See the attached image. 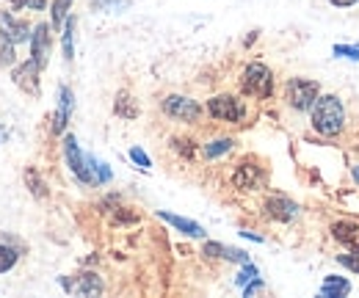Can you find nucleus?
<instances>
[{"instance_id": "nucleus-21", "label": "nucleus", "mask_w": 359, "mask_h": 298, "mask_svg": "<svg viewBox=\"0 0 359 298\" xmlns=\"http://www.w3.org/2000/svg\"><path fill=\"white\" fill-rule=\"evenodd\" d=\"M320 296L326 298H340V296H348L351 293V282L348 279H343V276H326L323 279V285H320V290H318Z\"/></svg>"}, {"instance_id": "nucleus-4", "label": "nucleus", "mask_w": 359, "mask_h": 298, "mask_svg": "<svg viewBox=\"0 0 359 298\" xmlns=\"http://www.w3.org/2000/svg\"><path fill=\"white\" fill-rule=\"evenodd\" d=\"M61 155H64V163H67L69 174L75 177V182L83 185V188H94L89 158H86V152L81 149V144H78V138L72 133H64L61 135Z\"/></svg>"}, {"instance_id": "nucleus-12", "label": "nucleus", "mask_w": 359, "mask_h": 298, "mask_svg": "<svg viewBox=\"0 0 359 298\" xmlns=\"http://www.w3.org/2000/svg\"><path fill=\"white\" fill-rule=\"evenodd\" d=\"M75 114V91L67 83L58 86V102H55V114H53V122H50V133L55 138H61L67 133V125Z\"/></svg>"}, {"instance_id": "nucleus-5", "label": "nucleus", "mask_w": 359, "mask_h": 298, "mask_svg": "<svg viewBox=\"0 0 359 298\" xmlns=\"http://www.w3.org/2000/svg\"><path fill=\"white\" fill-rule=\"evenodd\" d=\"M318 97H320V83L313 78H290L285 83V105L296 114H310Z\"/></svg>"}, {"instance_id": "nucleus-16", "label": "nucleus", "mask_w": 359, "mask_h": 298, "mask_svg": "<svg viewBox=\"0 0 359 298\" xmlns=\"http://www.w3.org/2000/svg\"><path fill=\"white\" fill-rule=\"evenodd\" d=\"M235 147H238V138H232V135H216V138H210V141L202 144V158L205 161H222Z\"/></svg>"}, {"instance_id": "nucleus-39", "label": "nucleus", "mask_w": 359, "mask_h": 298, "mask_svg": "<svg viewBox=\"0 0 359 298\" xmlns=\"http://www.w3.org/2000/svg\"><path fill=\"white\" fill-rule=\"evenodd\" d=\"M351 174H354V180H357V185H359V163L357 166H351Z\"/></svg>"}, {"instance_id": "nucleus-27", "label": "nucleus", "mask_w": 359, "mask_h": 298, "mask_svg": "<svg viewBox=\"0 0 359 298\" xmlns=\"http://www.w3.org/2000/svg\"><path fill=\"white\" fill-rule=\"evenodd\" d=\"M257 276H260V268H257L255 262H243L241 271H238V276H235V285L243 287V285H249V282L257 279Z\"/></svg>"}, {"instance_id": "nucleus-20", "label": "nucleus", "mask_w": 359, "mask_h": 298, "mask_svg": "<svg viewBox=\"0 0 359 298\" xmlns=\"http://www.w3.org/2000/svg\"><path fill=\"white\" fill-rule=\"evenodd\" d=\"M22 180H25V185H28V191H31V196H34V199H47V196H50L45 177L39 174L36 166H28V169L22 171Z\"/></svg>"}, {"instance_id": "nucleus-10", "label": "nucleus", "mask_w": 359, "mask_h": 298, "mask_svg": "<svg viewBox=\"0 0 359 298\" xmlns=\"http://www.w3.org/2000/svg\"><path fill=\"white\" fill-rule=\"evenodd\" d=\"M58 285L69 296H102L105 293V282L94 271H83L78 276H58Z\"/></svg>"}, {"instance_id": "nucleus-32", "label": "nucleus", "mask_w": 359, "mask_h": 298, "mask_svg": "<svg viewBox=\"0 0 359 298\" xmlns=\"http://www.w3.org/2000/svg\"><path fill=\"white\" fill-rule=\"evenodd\" d=\"M337 262L346 265L348 271L359 273V252H348V255H337Z\"/></svg>"}, {"instance_id": "nucleus-25", "label": "nucleus", "mask_w": 359, "mask_h": 298, "mask_svg": "<svg viewBox=\"0 0 359 298\" xmlns=\"http://www.w3.org/2000/svg\"><path fill=\"white\" fill-rule=\"evenodd\" d=\"M172 149L177 152L180 158L194 161V155H196V141L188 138V135H175V138H172Z\"/></svg>"}, {"instance_id": "nucleus-23", "label": "nucleus", "mask_w": 359, "mask_h": 298, "mask_svg": "<svg viewBox=\"0 0 359 298\" xmlns=\"http://www.w3.org/2000/svg\"><path fill=\"white\" fill-rule=\"evenodd\" d=\"M22 255H25V252H20L17 246H11V243L0 241V273H8V271H14Z\"/></svg>"}, {"instance_id": "nucleus-29", "label": "nucleus", "mask_w": 359, "mask_h": 298, "mask_svg": "<svg viewBox=\"0 0 359 298\" xmlns=\"http://www.w3.org/2000/svg\"><path fill=\"white\" fill-rule=\"evenodd\" d=\"M202 257H205V259H224V243L205 241V243H202Z\"/></svg>"}, {"instance_id": "nucleus-37", "label": "nucleus", "mask_w": 359, "mask_h": 298, "mask_svg": "<svg viewBox=\"0 0 359 298\" xmlns=\"http://www.w3.org/2000/svg\"><path fill=\"white\" fill-rule=\"evenodd\" d=\"M241 235H243V238H249V241H255V243H263V241H266L263 235H255V232H249V229H243Z\"/></svg>"}, {"instance_id": "nucleus-34", "label": "nucleus", "mask_w": 359, "mask_h": 298, "mask_svg": "<svg viewBox=\"0 0 359 298\" xmlns=\"http://www.w3.org/2000/svg\"><path fill=\"white\" fill-rule=\"evenodd\" d=\"M47 6H50V0H25V8L28 11H47Z\"/></svg>"}, {"instance_id": "nucleus-6", "label": "nucleus", "mask_w": 359, "mask_h": 298, "mask_svg": "<svg viewBox=\"0 0 359 298\" xmlns=\"http://www.w3.org/2000/svg\"><path fill=\"white\" fill-rule=\"evenodd\" d=\"M161 111L163 116H169L172 122H180V125H196L205 114V108L188 94H166L161 100Z\"/></svg>"}, {"instance_id": "nucleus-38", "label": "nucleus", "mask_w": 359, "mask_h": 298, "mask_svg": "<svg viewBox=\"0 0 359 298\" xmlns=\"http://www.w3.org/2000/svg\"><path fill=\"white\" fill-rule=\"evenodd\" d=\"M6 138H8V130L3 128V122H0V144H6Z\"/></svg>"}, {"instance_id": "nucleus-33", "label": "nucleus", "mask_w": 359, "mask_h": 298, "mask_svg": "<svg viewBox=\"0 0 359 298\" xmlns=\"http://www.w3.org/2000/svg\"><path fill=\"white\" fill-rule=\"evenodd\" d=\"M241 290H243V296H246V298H252L255 293H263V290H266V282H263V279L257 276V279H252L249 285H243Z\"/></svg>"}, {"instance_id": "nucleus-17", "label": "nucleus", "mask_w": 359, "mask_h": 298, "mask_svg": "<svg viewBox=\"0 0 359 298\" xmlns=\"http://www.w3.org/2000/svg\"><path fill=\"white\" fill-rule=\"evenodd\" d=\"M75 28H78V17L69 14L67 22L58 31V36H61V55H64L67 64H72V58H75Z\"/></svg>"}, {"instance_id": "nucleus-35", "label": "nucleus", "mask_w": 359, "mask_h": 298, "mask_svg": "<svg viewBox=\"0 0 359 298\" xmlns=\"http://www.w3.org/2000/svg\"><path fill=\"white\" fill-rule=\"evenodd\" d=\"M334 8H351V6H357L359 0H329Z\"/></svg>"}, {"instance_id": "nucleus-15", "label": "nucleus", "mask_w": 359, "mask_h": 298, "mask_svg": "<svg viewBox=\"0 0 359 298\" xmlns=\"http://www.w3.org/2000/svg\"><path fill=\"white\" fill-rule=\"evenodd\" d=\"M332 238L346 246L348 252H359V224L354 221H334L332 224Z\"/></svg>"}, {"instance_id": "nucleus-7", "label": "nucleus", "mask_w": 359, "mask_h": 298, "mask_svg": "<svg viewBox=\"0 0 359 298\" xmlns=\"http://www.w3.org/2000/svg\"><path fill=\"white\" fill-rule=\"evenodd\" d=\"M269 182V171L252 158H243L241 163H235L232 169V185L241 191H263Z\"/></svg>"}, {"instance_id": "nucleus-11", "label": "nucleus", "mask_w": 359, "mask_h": 298, "mask_svg": "<svg viewBox=\"0 0 359 298\" xmlns=\"http://www.w3.org/2000/svg\"><path fill=\"white\" fill-rule=\"evenodd\" d=\"M53 34H55V31L50 28V20H39V22H34V28H31V39H28L31 55H28V58H34L42 69L50 64V55H53Z\"/></svg>"}, {"instance_id": "nucleus-2", "label": "nucleus", "mask_w": 359, "mask_h": 298, "mask_svg": "<svg viewBox=\"0 0 359 298\" xmlns=\"http://www.w3.org/2000/svg\"><path fill=\"white\" fill-rule=\"evenodd\" d=\"M241 86V94L243 97H252V100H271L273 91H276V78L271 72L269 64L263 61H249L238 78Z\"/></svg>"}, {"instance_id": "nucleus-14", "label": "nucleus", "mask_w": 359, "mask_h": 298, "mask_svg": "<svg viewBox=\"0 0 359 298\" xmlns=\"http://www.w3.org/2000/svg\"><path fill=\"white\" fill-rule=\"evenodd\" d=\"M158 218H161V221H166L169 226H175L180 235H185V238H194V241H205V238H208L205 226H202V224H196L194 218L169 213V210H158Z\"/></svg>"}, {"instance_id": "nucleus-36", "label": "nucleus", "mask_w": 359, "mask_h": 298, "mask_svg": "<svg viewBox=\"0 0 359 298\" xmlns=\"http://www.w3.org/2000/svg\"><path fill=\"white\" fill-rule=\"evenodd\" d=\"M6 6H8L11 11H22V8H25V0H6Z\"/></svg>"}, {"instance_id": "nucleus-8", "label": "nucleus", "mask_w": 359, "mask_h": 298, "mask_svg": "<svg viewBox=\"0 0 359 298\" xmlns=\"http://www.w3.org/2000/svg\"><path fill=\"white\" fill-rule=\"evenodd\" d=\"M42 67L34 61V58H25V61H17L11 67V81L20 91H25L28 97H39L42 94Z\"/></svg>"}, {"instance_id": "nucleus-30", "label": "nucleus", "mask_w": 359, "mask_h": 298, "mask_svg": "<svg viewBox=\"0 0 359 298\" xmlns=\"http://www.w3.org/2000/svg\"><path fill=\"white\" fill-rule=\"evenodd\" d=\"M224 259H226V262H235V265L252 262V257L246 255L243 249H235V246H224Z\"/></svg>"}, {"instance_id": "nucleus-31", "label": "nucleus", "mask_w": 359, "mask_h": 298, "mask_svg": "<svg viewBox=\"0 0 359 298\" xmlns=\"http://www.w3.org/2000/svg\"><path fill=\"white\" fill-rule=\"evenodd\" d=\"M332 53L343 55V58H351V61H359V47H354V44H334Z\"/></svg>"}, {"instance_id": "nucleus-1", "label": "nucleus", "mask_w": 359, "mask_h": 298, "mask_svg": "<svg viewBox=\"0 0 359 298\" xmlns=\"http://www.w3.org/2000/svg\"><path fill=\"white\" fill-rule=\"evenodd\" d=\"M346 122H348L346 105L337 94H320L310 108V125L323 138H337L346 130Z\"/></svg>"}, {"instance_id": "nucleus-24", "label": "nucleus", "mask_w": 359, "mask_h": 298, "mask_svg": "<svg viewBox=\"0 0 359 298\" xmlns=\"http://www.w3.org/2000/svg\"><path fill=\"white\" fill-rule=\"evenodd\" d=\"M133 6V0H89L91 11H100V14H122Z\"/></svg>"}, {"instance_id": "nucleus-18", "label": "nucleus", "mask_w": 359, "mask_h": 298, "mask_svg": "<svg viewBox=\"0 0 359 298\" xmlns=\"http://www.w3.org/2000/svg\"><path fill=\"white\" fill-rule=\"evenodd\" d=\"M114 114H116L119 119H128V122L138 119V102H135V97L128 91V88L116 91V100H114Z\"/></svg>"}, {"instance_id": "nucleus-13", "label": "nucleus", "mask_w": 359, "mask_h": 298, "mask_svg": "<svg viewBox=\"0 0 359 298\" xmlns=\"http://www.w3.org/2000/svg\"><path fill=\"white\" fill-rule=\"evenodd\" d=\"M263 210L269 215L271 221H279V224H287V221H293L296 215L302 213V208H299V202H293L290 196H285V194H273L266 199V205H263Z\"/></svg>"}, {"instance_id": "nucleus-19", "label": "nucleus", "mask_w": 359, "mask_h": 298, "mask_svg": "<svg viewBox=\"0 0 359 298\" xmlns=\"http://www.w3.org/2000/svg\"><path fill=\"white\" fill-rule=\"evenodd\" d=\"M72 3H75V0H50L47 11H50V28H53L55 34L61 31V25L67 22V17L72 14Z\"/></svg>"}, {"instance_id": "nucleus-22", "label": "nucleus", "mask_w": 359, "mask_h": 298, "mask_svg": "<svg viewBox=\"0 0 359 298\" xmlns=\"http://www.w3.org/2000/svg\"><path fill=\"white\" fill-rule=\"evenodd\" d=\"M86 158H89V169H91V180H94V188L108 185V182L114 180V171H111V166H108L105 161H100V158L89 155V152H86Z\"/></svg>"}, {"instance_id": "nucleus-26", "label": "nucleus", "mask_w": 359, "mask_h": 298, "mask_svg": "<svg viewBox=\"0 0 359 298\" xmlns=\"http://www.w3.org/2000/svg\"><path fill=\"white\" fill-rule=\"evenodd\" d=\"M17 64V47L0 36V69H11Z\"/></svg>"}, {"instance_id": "nucleus-28", "label": "nucleus", "mask_w": 359, "mask_h": 298, "mask_svg": "<svg viewBox=\"0 0 359 298\" xmlns=\"http://www.w3.org/2000/svg\"><path fill=\"white\" fill-rule=\"evenodd\" d=\"M128 158L133 161L138 169H144V171L152 169V158H149V155H147L141 147H130V149H128Z\"/></svg>"}, {"instance_id": "nucleus-3", "label": "nucleus", "mask_w": 359, "mask_h": 298, "mask_svg": "<svg viewBox=\"0 0 359 298\" xmlns=\"http://www.w3.org/2000/svg\"><path fill=\"white\" fill-rule=\"evenodd\" d=\"M205 111L210 119L216 122H224V125H243L246 116H249V108H246V100L241 94H213L208 102H205Z\"/></svg>"}, {"instance_id": "nucleus-9", "label": "nucleus", "mask_w": 359, "mask_h": 298, "mask_svg": "<svg viewBox=\"0 0 359 298\" xmlns=\"http://www.w3.org/2000/svg\"><path fill=\"white\" fill-rule=\"evenodd\" d=\"M31 28H34V25H31L25 17H20L17 11H11L8 6L0 8V36H3L8 44H14V47L28 44V39H31Z\"/></svg>"}]
</instances>
